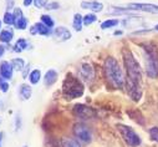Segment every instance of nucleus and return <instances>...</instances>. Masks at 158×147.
I'll return each instance as SVG.
<instances>
[{
    "instance_id": "obj_22",
    "label": "nucleus",
    "mask_w": 158,
    "mask_h": 147,
    "mask_svg": "<svg viewBox=\"0 0 158 147\" xmlns=\"http://www.w3.org/2000/svg\"><path fill=\"white\" fill-rule=\"evenodd\" d=\"M62 147H80L78 141L72 138H64L62 140Z\"/></svg>"
},
{
    "instance_id": "obj_24",
    "label": "nucleus",
    "mask_w": 158,
    "mask_h": 147,
    "mask_svg": "<svg viewBox=\"0 0 158 147\" xmlns=\"http://www.w3.org/2000/svg\"><path fill=\"white\" fill-rule=\"evenodd\" d=\"M15 27L19 29V30H25L27 27V19L25 16H23L20 20H18L15 23Z\"/></svg>"
},
{
    "instance_id": "obj_13",
    "label": "nucleus",
    "mask_w": 158,
    "mask_h": 147,
    "mask_svg": "<svg viewBox=\"0 0 158 147\" xmlns=\"http://www.w3.org/2000/svg\"><path fill=\"white\" fill-rule=\"evenodd\" d=\"M81 8L86 9V10H91L94 13H100L103 9V4L98 3V2H82L81 3Z\"/></svg>"
},
{
    "instance_id": "obj_33",
    "label": "nucleus",
    "mask_w": 158,
    "mask_h": 147,
    "mask_svg": "<svg viewBox=\"0 0 158 147\" xmlns=\"http://www.w3.org/2000/svg\"><path fill=\"white\" fill-rule=\"evenodd\" d=\"M122 31H114V35H121Z\"/></svg>"
},
{
    "instance_id": "obj_21",
    "label": "nucleus",
    "mask_w": 158,
    "mask_h": 147,
    "mask_svg": "<svg viewBox=\"0 0 158 147\" xmlns=\"http://www.w3.org/2000/svg\"><path fill=\"white\" fill-rule=\"evenodd\" d=\"M11 65H13V67H14V70H18V71H21V70H24V67H25V62H24V60L23 59H14L13 61H11Z\"/></svg>"
},
{
    "instance_id": "obj_2",
    "label": "nucleus",
    "mask_w": 158,
    "mask_h": 147,
    "mask_svg": "<svg viewBox=\"0 0 158 147\" xmlns=\"http://www.w3.org/2000/svg\"><path fill=\"white\" fill-rule=\"evenodd\" d=\"M103 75L107 84L112 89H123L126 78L123 75V71L120 64L114 57L110 56L106 59L103 64Z\"/></svg>"
},
{
    "instance_id": "obj_26",
    "label": "nucleus",
    "mask_w": 158,
    "mask_h": 147,
    "mask_svg": "<svg viewBox=\"0 0 158 147\" xmlns=\"http://www.w3.org/2000/svg\"><path fill=\"white\" fill-rule=\"evenodd\" d=\"M4 23H5L6 25H14V24H15V20H14V15H13V13L6 11V13L4 14Z\"/></svg>"
},
{
    "instance_id": "obj_29",
    "label": "nucleus",
    "mask_w": 158,
    "mask_h": 147,
    "mask_svg": "<svg viewBox=\"0 0 158 147\" xmlns=\"http://www.w3.org/2000/svg\"><path fill=\"white\" fill-rule=\"evenodd\" d=\"M34 4L36 8L41 9V8H45L48 5V0H34Z\"/></svg>"
},
{
    "instance_id": "obj_7",
    "label": "nucleus",
    "mask_w": 158,
    "mask_h": 147,
    "mask_svg": "<svg viewBox=\"0 0 158 147\" xmlns=\"http://www.w3.org/2000/svg\"><path fill=\"white\" fill-rule=\"evenodd\" d=\"M73 114L82 120H89V119H94L96 116V112L94 111V108L85 106V105H76L73 107Z\"/></svg>"
},
{
    "instance_id": "obj_20",
    "label": "nucleus",
    "mask_w": 158,
    "mask_h": 147,
    "mask_svg": "<svg viewBox=\"0 0 158 147\" xmlns=\"http://www.w3.org/2000/svg\"><path fill=\"white\" fill-rule=\"evenodd\" d=\"M118 23H120V21H118L117 19H108V20H106V21H103V23L101 24V29L106 30V29L114 27V26L118 25Z\"/></svg>"
},
{
    "instance_id": "obj_5",
    "label": "nucleus",
    "mask_w": 158,
    "mask_h": 147,
    "mask_svg": "<svg viewBox=\"0 0 158 147\" xmlns=\"http://www.w3.org/2000/svg\"><path fill=\"white\" fill-rule=\"evenodd\" d=\"M117 128L120 131L125 142L131 147H137L141 145V137L135 132V130L126 125H117Z\"/></svg>"
},
{
    "instance_id": "obj_23",
    "label": "nucleus",
    "mask_w": 158,
    "mask_h": 147,
    "mask_svg": "<svg viewBox=\"0 0 158 147\" xmlns=\"http://www.w3.org/2000/svg\"><path fill=\"white\" fill-rule=\"evenodd\" d=\"M41 23L43 24H45L48 27H54V25H55V23H54V20H52V18L50 16V15H41Z\"/></svg>"
},
{
    "instance_id": "obj_4",
    "label": "nucleus",
    "mask_w": 158,
    "mask_h": 147,
    "mask_svg": "<svg viewBox=\"0 0 158 147\" xmlns=\"http://www.w3.org/2000/svg\"><path fill=\"white\" fill-rule=\"evenodd\" d=\"M144 51H146L144 62H146L147 76L151 79H156L158 78V56L154 51V48H152L151 45H147Z\"/></svg>"
},
{
    "instance_id": "obj_32",
    "label": "nucleus",
    "mask_w": 158,
    "mask_h": 147,
    "mask_svg": "<svg viewBox=\"0 0 158 147\" xmlns=\"http://www.w3.org/2000/svg\"><path fill=\"white\" fill-rule=\"evenodd\" d=\"M4 52H5V48H4L3 45H0V57L4 55Z\"/></svg>"
},
{
    "instance_id": "obj_34",
    "label": "nucleus",
    "mask_w": 158,
    "mask_h": 147,
    "mask_svg": "<svg viewBox=\"0 0 158 147\" xmlns=\"http://www.w3.org/2000/svg\"><path fill=\"white\" fill-rule=\"evenodd\" d=\"M154 30H157V31H158V25H156V26H154Z\"/></svg>"
},
{
    "instance_id": "obj_12",
    "label": "nucleus",
    "mask_w": 158,
    "mask_h": 147,
    "mask_svg": "<svg viewBox=\"0 0 158 147\" xmlns=\"http://www.w3.org/2000/svg\"><path fill=\"white\" fill-rule=\"evenodd\" d=\"M52 35L55 36V39H57L59 41H66V40H70L71 39V32L65 26H57L54 30V34Z\"/></svg>"
},
{
    "instance_id": "obj_10",
    "label": "nucleus",
    "mask_w": 158,
    "mask_h": 147,
    "mask_svg": "<svg viewBox=\"0 0 158 147\" xmlns=\"http://www.w3.org/2000/svg\"><path fill=\"white\" fill-rule=\"evenodd\" d=\"M30 32H31V35L39 34V35H44V36H49V35L54 34V31L43 23H36L35 25H32L30 29Z\"/></svg>"
},
{
    "instance_id": "obj_11",
    "label": "nucleus",
    "mask_w": 158,
    "mask_h": 147,
    "mask_svg": "<svg viewBox=\"0 0 158 147\" xmlns=\"http://www.w3.org/2000/svg\"><path fill=\"white\" fill-rule=\"evenodd\" d=\"M13 74H14V67L11 62L2 61V64H0V78H3L5 80H10L13 78Z\"/></svg>"
},
{
    "instance_id": "obj_16",
    "label": "nucleus",
    "mask_w": 158,
    "mask_h": 147,
    "mask_svg": "<svg viewBox=\"0 0 158 147\" xmlns=\"http://www.w3.org/2000/svg\"><path fill=\"white\" fill-rule=\"evenodd\" d=\"M14 38V32L11 29H8V30H3L2 32H0V41L3 43H6L9 44Z\"/></svg>"
},
{
    "instance_id": "obj_3",
    "label": "nucleus",
    "mask_w": 158,
    "mask_h": 147,
    "mask_svg": "<svg viewBox=\"0 0 158 147\" xmlns=\"http://www.w3.org/2000/svg\"><path fill=\"white\" fill-rule=\"evenodd\" d=\"M85 91V86L82 81L73 76L72 74H67L64 82H62V96L66 100H73L82 96Z\"/></svg>"
},
{
    "instance_id": "obj_25",
    "label": "nucleus",
    "mask_w": 158,
    "mask_h": 147,
    "mask_svg": "<svg viewBox=\"0 0 158 147\" xmlns=\"http://www.w3.org/2000/svg\"><path fill=\"white\" fill-rule=\"evenodd\" d=\"M97 20V16L95 15V14H87L86 16H84V25H91V24H94L95 21Z\"/></svg>"
},
{
    "instance_id": "obj_9",
    "label": "nucleus",
    "mask_w": 158,
    "mask_h": 147,
    "mask_svg": "<svg viewBox=\"0 0 158 147\" xmlns=\"http://www.w3.org/2000/svg\"><path fill=\"white\" fill-rule=\"evenodd\" d=\"M80 78L86 82H92L95 79V70L91 64H82L80 66Z\"/></svg>"
},
{
    "instance_id": "obj_27",
    "label": "nucleus",
    "mask_w": 158,
    "mask_h": 147,
    "mask_svg": "<svg viewBox=\"0 0 158 147\" xmlns=\"http://www.w3.org/2000/svg\"><path fill=\"white\" fill-rule=\"evenodd\" d=\"M0 90L3 92H8V90H9V82H8V80H5L3 78H0Z\"/></svg>"
},
{
    "instance_id": "obj_36",
    "label": "nucleus",
    "mask_w": 158,
    "mask_h": 147,
    "mask_svg": "<svg viewBox=\"0 0 158 147\" xmlns=\"http://www.w3.org/2000/svg\"><path fill=\"white\" fill-rule=\"evenodd\" d=\"M0 137H2V133H0Z\"/></svg>"
},
{
    "instance_id": "obj_14",
    "label": "nucleus",
    "mask_w": 158,
    "mask_h": 147,
    "mask_svg": "<svg viewBox=\"0 0 158 147\" xmlns=\"http://www.w3.org/2000/svg\"><path fill=\"white\" fill-rule=\"evenodd\" d=\"M57 81V72L55 70H49L46 74H45V76H44V82L46 86H52L55 82Z\"/></svg>"
},
{
    "instance_id": "obj_28",
    "label": "nucleus",
    "mask_w": 158,
    "mask_h": 147,
    "mask_svg": "<svg viewBox=\"0 0 158 147\" xmlns=\"http://www.w3.org/2000/svg\"><path fill=\"white\" fill-rule=\"evenodd\" d=\"M149 136L154 142H158V127L149 128Z\"/></svg>"
},
{
    "instance_id": "obj_17",
    "label": "nucleus",
    "mask_w": 158,
    "mask_h": 147,
    "mask_svg": "<svg viewBox=\"0 0 158 147\" xmlns=\"http://www.w3.org/2000/svg\"><path fill=\"white\" fill-rule=\"evenodd\" d=\"M72 26L76 31H81L82 30V26H84V18L80 15V14H75L73 15V23H72Z\"/></svg>"
},
{
    "instance_id": "obj_31",
    "label": "nucleus",
    "mask_w": 158,
    "mask_h": 147,
    "mask_svg": "<svg viewBox=\"0 0 158 147\" xmlns=\"http://www.w3.org/2000/svg\"><path fill=\"white\" fill-rule=\"evenodd\" d=\"M34 3V0H24V5L25 6H30Z\"/></svg>"
},
{
    "instance_id": "obj_6",
    "label": "nucleus",
    "mask_w": 158,
    "mask_h": 147,
    "mask_svg": "<svg viewBox=\"0 0 158 147\" xmlns=\"http://www.w3.org/2000/svg\"><path fill=\"white\" fill-rule=\"evenodd\" d=\"M73 135L77 138V141L82 143H90L92 141V132L84 124H76L73 126Z\"/></svg>"
},
{
    "instance_id": "obj_35",
    "label": "nucleus",
    "mask_w": 158,
    "mask_h": 147,
    "mask_svg": "<svg viewBox=\"0 0 158 147\" xmlns=\"http://www.w3.org/2000/svg\"><path fill=\"white\" fill-rule=\"evenodd\" d=\"M0 27H2V21H0Z\"/></svg>"
},
{
    "instance_id": "obj_19",
    "label": "nucleus",
    "mask_w": 158,
    "mask_h": 147,
    "mask_svg": "<svg viewBox=\"0 0 158 147\" xmlns=\"http://www.w3.org/2000/svg\"><path fill=\"white\" fill-rule=\"evenodd\" d=\"M26 48H27V41L21 38V39H19V40L16 41V44L14 45V51H15V52H21V51H24Z\"/></svg>"
},
{
    "instance_id": "obj_30",
    "label": "nucleus",
    "mask_w": 158,
    "mask_h": 147,
    "mask_svg": "<svg viewBox=\"0 0 158 147\" xmlns=\"http://www.w3.org/2000/svg\"><path fill=\"white\" fill-rule=\"evenodd\" d=\"M45 8L49 9V10H56V9L60 8V4L59 3H48V5Z\"/></svg>"
},
{
    "instance_id": "obj_18",
    "label": "nucleus",
    "mask_w": 158,
    "mask_h": 147,
    "mask_svg": "<svg viewBox=\"0 0 158 147\" xmlns=\"http://www.w3.org/2000/svg\"><path fill=\"white\" fill-rule=\"evenodd\" d=\"M40 79H41V72H40V70H32V71L30 72L29 80H30V82H31L32 85L37 84L39 81H40Z\"/></svg>"
},
{
    "instance_id": "obj_15",
    "label": "nucleus",
    "mask_w": 158,
    "mask_h": 147,
    "mask_svg": "<svg viewBox=\"0 0 158 147\" xmlns=\"http://www.w3.org/2000/svg\"><path fill=\"white\" fill-rule=\"evenodd\" d=\"M31 94H32V90L27 84H21L19 86V96L21 100H29L31 97Z\"/></svg>"
},
{
    "instance_id": "obj_8",
    "label": "nucleus",
    "mask_w": 158,
    "mask_h": 147,
    "mask_svg": "<svg viewBox=\"0 0 158 147\" xmlns=\"http://www.w3.org/2000/svg\"><path fill=\"white\" fill-rule=\"evenodd\" d=\"M127 8L131 10H139V11H144V13H149V14H158V5H154V4L132 3V4L127 5Z\"/></svg>"
},
{
    "instance_id": "obj_1",
    "label": "nucleus",
    "mask_w": 158,
    "mask_h": 147,
    "mask_svg": "<svg viewBox=\"0 0 158 147\" xmlns=\"http://www.w3.org/2000/svg\"><path fill=\"white\" fill-rule=\"evenodd\" d=\"M123 62L126 67V81L125 86L128 96L133 101H139L142 97V71L138 61L128 49L122 50Z\"/></svg>"
},
{
    "instance_id": "obj_37",
    "label": "nucleus",
    "mask_w": 158,
    "mask_h": 147,
    "mask_svg": "<svg viewBox=\"0 0 158 147\" xmlns=\"http://www.w3.org/2000/svg\"><path fill=\"white\" fill-rule=\"evenodd\" d=\"M24 147H27V146H24Z\"/></svg>"
}]
</instances>
